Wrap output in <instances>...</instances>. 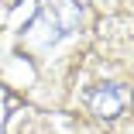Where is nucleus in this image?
<instances>
[{"label": "nucleus", "instance_id": "f257e3e1", "mask_svg": "<svg viewBox=\"0 0 134 134\" xmlns=\"http://www.w3.org/2000/svg\"><path fill=\"white\" fill-rule=\"evenodd\" d=\"M79 28H83V7L76 0H38V10L21 31V41L28 52H52L65 38L79 35Z\"/></svg>", "mask_w": 134, "mask_h": 134}, {"label": "nucleus", "instance_id": "f03ea898", "mask_svg": "<svg viewBox=\"0 0 134 134\" xmlns=\"http://www.w3.org/2000/svg\"><path fill=\"white\" fill-rule=\"evenodd\" d=\"M134 103V93L120 83H100L86 93V107H90V114L96 120H117L120 114H127V107Z\"/></svg>", "mask_w": 134, "mask_h": 134}]
</instances>
